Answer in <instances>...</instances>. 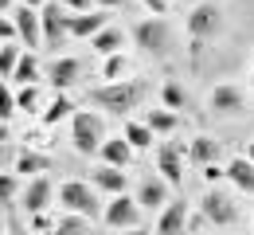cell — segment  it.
<instances>
[{
	"mask_svg": "<svg viewBox=\"0 0 254 235\" xmlns=\"http://www.w3.org/2000/svg\"><path fill=\"white\" fill-rule=\"evenodd\" d=\"M168 24L157 20V16H149V20H141L137 28H133V39H137V47L141 51H149V55H164L168 51Z\"/></svg>",
	"mask_w": 254,
	"mask_h": 235,
	"instance_id": "8992f818",
	"label": "cell"
},
{
	"mask_svg": "<svg viewBox=\"0 0 254 235\" xmlns=\"http://www.w3.org/2000/svg\"><path fill=\"white\" fill-rule=\"evenodd\" d=\"M66 118H74V102L66 98V94H59V98L43 110V126H59V122H66Z\"/></svg>",
	"mask_w": 254,
	"mask_h": 235,
	"instance_id": "d4e9b609",
	"label": "cell"
},
{
	"mask_svg": "<svg viewBox=\"0 0 254 235\" xmlns=\"http://www.w3.org/2000/svg\"><path fill=\"white\" fill-rule=\"evenodd\" d=\"M90 184L98 192H114V196H126V172L122 168H110V165H98L90 172Z\"/></svg>",
	"mask_w": 254,
	"mask_h": 235,
	"instance_id": "e0dca14e",
	"label": "cell"
},
{
	"mask_svg": "<svg viewBox=\"0 0 254 235\" xmlns=\"http://www.w3.org/2000/svg\"><path fill=\"white\" fill-rule=\"evenodd\" d=\"M199 212H203V220L207 224H215V228H231L235 220H239V208L231 196H223L219 188H211L203 200H199Z\"/></svg>",
	"mask_w": 254,
	"mask_h": 235,
	"instance_id": "ba28073f",
	"label": "cell"
},
{
	"mask_svg": "<svg viewBox=\"0 0 254 235\" xmlns=\"http://www.w3.org/2000/svg\"><path fill=\"white\" fill-rule=\"evenodd\" d=\"M188 200L180 196V200H168V208L160 212V220H157V235H184L188 228Z\"/></svg>",
	"mask_w": 254,
	"mask_h": 235,
	"instance_id": "9a60e30c",
	"label": "cell"
},
{
	"mask_svg": "<svg viewBox=\"0 0 254 235\" xmlns=\"http://www.w3.org/2000/svg\"><path fill=\"white\" fill-rule=\"evenodd\" d=\"M102 118H98L94 110H74V118H70V145L82 153V157H90L102 149Z\"/></svg>",
	"mask_w": 254,
	"mask_h": 235,
	"instance_id": "3957f363",
	"label": "cell"
},
{
	"mask_svg": "<svg viewBox=\"0 0 254 235\" xmlns=\"http://www.w3.org/2000/svg\"><path fill=\"white\" fill-rule=\"evenodd\" d=\"M129 149H149L153 145V134H149V126H141V122H126V130H122Z\"/></svg>",
	"mask_w": 254,
	"mask_h": 235,
	"instance_id": "4316f807",
	"label": "cell"
},
{
	"mask_svg": "<svg viewBox=\"0 0 254 235\" xmlns=\"http://www.w3.org/2000/svg\"><path fill=\"white\" fill-rule=\"evenodd\" d=\"M122 43H126V35H122V28H102V32L90 39V51L94 55H102V59H110V55H122Z\"/></svg>",
	"mask_w": 254,
	"mask_h": 235,
	"instance_id": "d6986e66",
	"label": "cell"
},
{
	"mask_svg": "<svg viewBox=\"0 0 254 235\" xmlns=\"http://www.w3.org/2000/svg\"><path fill=\"white\" fill-rule=\"evenodd\" d=\"M137 98H141V82H106V86H94L90 90V102L94 106H102L106 114H118V118H126L129 110L137 106Z\"/></svg>",
	"mask_w": 254,
	"mask_h": 235,
	"instance_id": "7a4b0ae2",
	"label": "cell"
},
{
	"mask_svg": "<svg viewBox=\"0 0 254 235\" xmlns=\"http://www.w3.org/2000/svg\"><path fill=\"white\" fill-rule=\"evenodd\" d=\"M98 153H102V161H106L110 168H122V172H126V165L133 161V149L126 145V137H110V141H102Z\"/></svg>",
	"mask_w": 254,
	"mask_h": 235,
	"instance_id": "ffe728a7",
	"label": "cell"
},
{
	"mask_svg": "<svg viewBox=\"0 0 254 235\" xmlns=\"http://www.w3.org/2000/svg\"><path fill=\"white\" fill-rule=\"evenodd\" d=\"M47 168H51V157H43V153L24 149V153L16 157V176H43Z\"/></svg>",
	"mask_w": 254,
	"mask_h": 235,
	"instance_id": "603a6c76",
	"label": "cell"
},
{
	"mask_svg": "<svg viewBox=\"0 0 254 235\" xmlns=\"http://www.w3.org/2000/svg\"><path fill=\"white\" fill-rule=\"evenodd\" d=\"M47 232L51 235H94V228H90L86 216H59V224H51Z\"/></svg>",
	"mask_w": 254,
	"mask_h": 235,
	"instance_id": "cb8c5ba5",
	"label": "cell"
},
{
	"mask_svg": "<svg viewBox=\"0 0 254 235\" xmlns=\"http://www.w3.org/2000/svg\"><path fill=\"white\" fill-rule=\"evenodd\" d=\"M12 24H16V39H24V43H28V51L35 55V51L43 47V32H39V12H35V8H16Z\"/></svg>",
	"mask_w": 254,
	"mask_h": 235,
	"instance_id": "4fadbf2b",
	"label": "cell"
},
{
	"mask_svg": "<svg viewBox=\"0 0 254 235\" xmlns=\"http://www.w3.org/2000/svg\"><path fill=\"white\" fill-rule=\"evenodd\" d=\"M20 196V176L16 172H0V204H12Z\"/></svg>",
	"mask_w": 254,
	"mask_h": 235,
	"instance_id": "4dcf8cb0",
	"label": "cell"
},
{
	"mask_svg": "<svg viewBox=\"0 0 254 235\" xmlns=\"http://www.w3.org/2000/svg\"><path fill=\"white\" fill-rule=\"evenodd\" d=\"M39 71H43V67H39V59H35L32 51H24L20 63H16V71H12V82H16L20 90H24V86H39V78H43Z\"/></svg>",
	"mask_w": 254,
	"mask_h": 235,
	"instance_id": "44dd1931",
	"label": "cell"
},
{
	"mask_svg": "<svg viewBox=\"0 0 254 235\" xmlns=\"http://www.w3.org/2000/svg\"><path fill=\"white\" fill-rule=\"evenodd\" d=\"M223 176H227V180H231L239 192H251V196H254V165L247 161V157H235V161H227Z\"/></svg>",
	"mask_w": 254,
	"mask_h": 235,
	"instance_id": "ac0fdd59",
	"label": "cell"
},
{
	"mask_svg": "<svg viewBox=\"0 0 254 235\" xmlns=\"http://www.w3.org/2000/svg\"><path fill=\"white\" fill-rule=\"evenodd\" d=\"M106 12H70L66 16V35L70 39H94L102 28H106Z\"/></svg>",
	"mask_w": 254,
	"mask_h": 235,
	"instance_id": "5bb4252c",
	"label": "cell"
},
{
	"mask_svg": "<svg viewBox=\"0 0 254 235\" xmlns=\"http://www.w3.org/2000/svg\"><path fill=\"white\" fill-rule=\"evenodd\" d=\"M129 71V63H126V55H110L106 63H102V78L106 82H122V75Z\"/></svg>",
	"mask_w": 254,
	"mask_h": 235,
	"instance_id": "f546056e",
	"label": "cell"
},
{
	"mask_svg": "<svg viewBox=\"0 0 254 235\" xmlns=\"http://www.w3.org/2000/svg\"><path fill=\"white\" fill-rule=\"evenodd\" d=\"M137 216H141V208H137V200L133 196H114V200L106 204V212H102V220H106V228H114V232L122 235L129 228H137Z\"/></svg>",
	"mask_w": 254,
	"mask_h": 235,
	"instance_id": "9c48e42d",
	"label": "cell"
},
{
	"mask_svg": "<svg viewBox=\"0 0 254 235\" xmlns=\"http://www.w3.org/2000/svg\"><path fill=\"white\" fill-rule=\"evenodd\" d=\"M16 110L35 114V110H39V86H24V90H16Z\"/></svg>",
	"mask_w": 254,
	"mask_h": 235,
	"instance_id": "1f68e13d",
	"label": "cell"
},
{
	"mask_svg": "<svg viewBox=\"0 0 254 235\" xmlns=\"http://www.w3.org/2000/svg\"><path fill=\"white\" fill-rule=\"evenodd\" d=\"M66 16H70V12H66L59 0L39 8V32H43V47H47V51H55V55H59V47L70 39V35H66Z\"/></svg>",
	"mask_w": 254,
	"mask_h": 235,
	"instance_id": "5b68a950",
	"label": "cell"
},
{
	"mask_svg": "<svg viewBox=\"0 0 254 235\" xmlns=\"http://www.w3.org/2000/svg\"><path fill=\"white\" fill-rule=\"evenodd\" d=\"M43 71H47V82H51L59 94L70 90L74 82H82V63H78V59H70V55H55Z\"/></svg>",
	"mask_w": 254,
	"mask_h": 235,
	"instance_id": "8fae6325",
	"label": "cell"
},
{
	"mask_svg": "<svg viewBox=\"0 0 254 235\" xmlns=\"http://www.w3.org/2000/svg\"><path fill=\"white\" fill-rule=\"evenodd\" d=\"M47 0H24V8H43Z\"/></svg>",
	"mask_w": 254,
	"mask_h": 235,
	"instance_id": "ab89813d",
	"label": "cell"
},
{
	"mask_svg": "<svg viewBox=\"0 0 254 235\" xmlns=\"http://www.w3.org/2000/svg\"><path fill=\"white\" fill-rule=\"evenodd\" d=\"M20 55H24V51H16L12 43H0V82L12 78V71H16V63H20Z\"/></svg>",
	"mask_w": 254,
	"mask_h": 235,
	"instance_id": "f1b7e54d",
	"label": "cell"
},
{
	"mask_svg": "<svg viewBox=\"0 0 254 235\" xmlns=\"http://www.w3.org/2000/svg\"><path fill=\"white\" fill-rule=\"evenodd\" d=\"M141 4H145V8H149V12H153V16H164V12H168V0H141Z\"/></svg>",
	"mask_w": 254,
	"mask_h": 235,
	"instance_id": "e575fe53",
	"label": "cell"
},
{
	"mask_svg": "<svg viewBox=\"0 0 254 235\" xmlns=\"http://www.w3.org/2000/svg\"><path fill=\"white\" fill-rule=\"evenodd\" d=\"M157 168H160V180L168 188H180L184 184V153H180L176 141H164L157 149Z\"/></svg>",
	"mask_w": 254,
	"mask_h": 235,
	"instance_id": "30bf717a",
	"label": "cell"
},
{
	"mask_svg": "<svg viewBox=\"0 0 254 235\" xmlns=\"http://www.w3.org/2000/svg\"><path fill=\"white\" fill-rule=\"evenodd\" d=\"M160 102H164V110L180 114V110L188 106V90H184L180 82H164V86H160Z\"/></svg>",
	"mask_w": 254,
	"mask_h": 235,
	"instance_id": "484cf974",
	"label": "cell"
},
{
	"mask_svg": "<svg viewBox=\"0 0 254 235\" xmlns=\"http://www.w3.org/2000/svg\"><path fill=\"white\" fill-rule=\"evenodd\" d=\"M4 141H8V126L0 122V145H4Z\"/></svg>",
	"mask_w": 254,
	"mask_h": 235,
	"instance_id": "60d3db41",
	"label": "cell"
},
{
	"mask_svg": "<svg viewBox=\"0 0 254 235\" xmlns=\"http://www.w3.org/2000/svg\"><path fill=\"white\" fill-rule=\"evenodd\" d=\"M59 4H63L66 12H82V8H90L94 0H59Z\"/></svg>",
	"mask_w": 254,
	"mask_h": 235,
	"instance_id": "d590c367",
	"label": "cell"
},
{
	"mask_svg": "<svg viewBox=\"0 0 254 235\" xmlns=\"http://www.w3.org/2000/svg\"><path fill=\"white\" fill-rule=\"evenodd\" d=\"M184 28H188L191 47H203V43H211V39L223 32V8L215 4V0H199V4L188 12Z\"/></svg>",
	"mask_w": 254,
	"mask_h": 235,
	"instance_id": "6da1fadb",
	"label": "cell"
},
{
	"mask_svg": "<svg viewBox=\"0 0 254 235\" xmlns=\"http://www.w3.org/2000/svg\"><path fill=\"white\" fill-rule=\"evenodd\" d=\"M114 235H118V232H114Z\"/></svg>",
	"mask_w": 254,
	"mask_h": 235,
	"instance_id": "bcb514c9",
	"label": "cell"
},
{
	"mask_svg": "<svg viewBox=\"0 0 254 235\" xmlns=\"http://www.w3.org/2000/svg\"><path fill=\"white\" fill-rule=\"evenodd\" d=\"M129 235H145V232H141V228H133V232H129Z\"/></svg>",
	"mask_w": 254,
	"mask_h": 235,
	"instance_id": "f6af8a7d",
	"label": "cell"
},
{
	"mask_svg": "<svg viewBox=\"0 0 254 235\" xmlns=\"http://www.w3.org/2000/svg\"><path fill=\"white\" fill-rule=\"evenodd\" d=\"M59 208H63L66 216H86V220H94L98 212H102L94 188L82 184V180H63L59 184Z\"/></svg>",
	"mask_w": 254,
	"mask_h": 235,
	"instance_id": "277c9868",
	"label": "cell"
},
{
	"mask_svg": "<svg viewBox=\"0 0 254 235\" xmlns=\"http://www.w3.org/2000/svg\"><path fill=\"white\" fill-rule=\"evenodd\" d=\"M16 114V90L8 82H0V122H8Z\"/></svg>",
	"mask_w": 254,
	"mask_h": 235,
	"instance_id": "d6a6232c",
	"label": "cell"
},
{
	"mask_svg": "<svg viewBox=\"0 0 254 235\" xmlns=\"http://www.w3.org/2000/svg\"><path fill=\"white\" fill-rule=\"evenodd\" d=\"M203 176H207V180H219V176H223V168H215V165H207V168H203Z\"/></svg>",
	"mask_w": 254,
	"mask_h": 235,
	"instance_id": "8d00e7d4",
	"label": "cell"
},
{
	"mask_svg": "<svg viewBox=\"0 0 254 235\" xmlns=\"http://www.w3.org/2000/svg\"><path fill=\"white\" fill-rule=\"evenodd\" d=\"M8 235H39V232H28V228H8Z\"/></svg>",
	"mask_w": 254,
	"mask_h": 235,
	"instance_id": "f35d334b",
	"label": "cell"
},
{
	"mask_svg": "<svg viewBox=\"0 0 254 235\" xmlns=\"http://www.w3.org/2000/svg\"><path fill=\"white\" fill-rule=\"evenodd\" d=\"M145 126H149V134H168V130H176V126H180V114H172V110H164V106H160V110L149 114V122H145Z\"/></svg>",
	"mask_w": 254,
	"mask_h": 235,
	"instance_id": "83f0119b",
	"label": "cell"
},
{
	"mask_svg": "<svg viewBox=\"0 0 254 235\" xmlns=\"http://www.w3.org/2000/svg\"><path fill=\"white\" fill-rule=\"evenodd\" d=\"M8 39H16V24L0 16V43H8Z\"/></svg>",
	"mask_w": 254,
	"mask_h": 235,
	"instance_id": "836d02e7",
	"label": "cell"
},
{
	"mask_svg": "<svg viewBox=\"0 0 254 235\" xmlns=\"http://www.w3.org/2000/svg\"><path fill=\"white\" fill-rule=\"evenodd\" d=\"M219 153H223V145L215 141V137H195V141L188 145V161H191V165H203V168L215 165Z\"/></svg>",
	"mask_w": 254,
	"mask_h": 235,
	"instance_id": "7402d4cb",
	"label": "cell"
},
{
	"mask_svg": "<svg viewBox=\"0 0 254 235\" xmlns=\"http://www.w3.org/2000/svg\"><path fill=\"white\" fill-rule=\"evenodd\" d=\"M51 196H55V184H51L47 176H32L28 188L20 192V204H24L28 216H43V208L51 204Z\"/></svg>",
	"mask_w": 254,
	"mask_h": 235,
	"instance_id": "7c38bea8",
	"label": "cell"
},
{
	"mask_svg": "<svg viewBox=\"0 0 254 235\" xmlns=\"http://www.w3.org/2000/svg\"><path fill=\"white\" fill-rule=\"evenodd\" d=\"M0 8H12V0H0Z\"/></svg>",
	"mask_w": 254,
	"mask_h": 235,
	"instance_id": "ee69618b",
	"label": "cell"
},
{
	"mask_svg": "<svg viewBox=\"0 0 254 235\" xmlns=\"http://www.w3.org/2000/svg\"><path fill=\"white\" fill-rule=\"evenodd\" d=\"M98 4H102V12H110V8H122L126 0H98Z\"/></svg>",
	"mask_w": 254,
	"mask_h": 235,
	"instance_id": "74e56055",
	"label": "cell"
},
{
	"mask_svg": "<svg viewBox=\"0 0 254 235\" xmlns=\"http://www.w3.org/2000/svg\"><path fill=\"white\" fill-rule=\"evenodd\" d=\"M0 235H4V232H0Z\"/></svg>",
	"mask_w": 254,
	"mask_h": 235,
	"instance_id": "7dc6e473",
	"label": "cell"
},
{
	"mask_svg": "<svg viewBox=\"0 0 254 235\" xmlns=\"http://www.w3.org/2000/svg\"><path fill=\"white\" fill-rule=\"evenodd\" d=\"M247 161H251V165H254V141H251V145H247Z\"/></svg>",
	"mask_w": 254,
	"mask_h": 235,
	"instance_id": "b9f144b4",
	"label": "cell"
},
{
	"mask_svg": "<svg viewBox=\"0 0 254 235\" xmlns=\"http://www.w3.org/2000/svg\"><path fill=\"white\" fill-rule=\"evenodd\" d=\"M137 208H149V212H164L168 208V184L164 180H141L137 184Z\"/></svg>",
	"mask_w": 254,
	"mask_h": 235,
	"instance_id": "2e32d148",
	"label": "cell"
},
{
	"mask_svg": "<svg viewBox=\"0 0 254 235\" xmlns=\"http://www.w3.org/2000/svg\"><path fill=\"white\" fill-rule=\"evenodd\" d=\"M0 165H8V149L4 145H0Z\"/></svg>",
	"mask_w": 254,
	"mask_h": 235,
	"instance_id": "7bdbcfd3",
	"label": "cell"
},
{
	"mask_svg": "<svg viewBox=\"0 0 254 235\" xmlns=\"http://www.w3.org/2000/svg\"><path fill=\"white\" fill-rule=\"evenodd\" d=\"M207 110H211V114H219V118L247 114V94H243V86H235V82H223V86H215V90L207 94Z\"/></svg>",
	"mask_w": 254,
	"mask_h": 235,
	"instance_id": "52a82bcc",
	"label": "cell"
}]
</instances>
